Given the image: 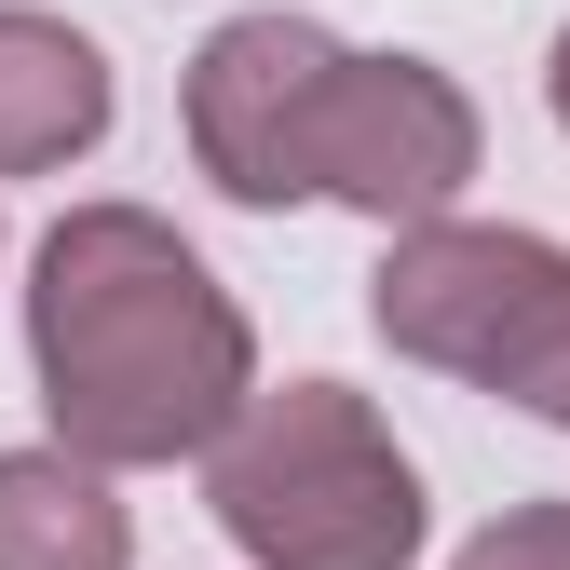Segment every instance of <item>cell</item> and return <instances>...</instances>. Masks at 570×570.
Returning a JSON list of instances; mask_svg holds the SVG:
<instances>
[{
	"label": "cell",
	"mask_w": 570,
	"mask_h": 570,
	"mask_svg": "<svg viewBox=\"0 0 570 570\" xmlns=\"http://www.w3.org/2000/svg\"><path fill=\"white\" fill-rule=\"evenodd\" d=\"M204 503L258 570H407L421 557V475L381 435V407L340 381L245 394V421L204 449Z\"/></svg>",
	"instance_id": "2"
},
{
	"label": "cell",
	"mask_w": 570,
	"mask_h": 570,
	"mask_svg": "<svg viewBox=\"0 0 570 570\" xmlns=\"http://www.w3.org/2000/svg\"><path fill=\"white\" fill-rule=\"evenodd\" d=\"M96 136H109V55L68 14L0 0V177H55Z\"/></svg>",
	"instance_id": "6"
},
{
	"label": "cell",
	"mask_w": 570,
	"mask_h": 570,
	"mask_svg": "<svg viewBox=\"0 0 570 570\" xmlns=\"http://www.w3.org/2000/svg\"><path fill=\"white\" fill-rule=\"evenodd\" d=\"M340 82V41L313 14H232L190 55V150L232 204H313V122Z\"/></svg>",
	"instance_id": "5"
},
{
	"label": "cell",
	"mask_w": 570,
	"mask_h": 570,
	"mask_svg": "<svg viewBox=\"0 0 570 570\" xmlns=\"http://www.w3.org/2000/svg\"><path fill=\"white\" fill-rule=\"evenodd\" d=\"M462 570H570V503H517L462 543Z\"/></svg>",
	"instance_id": "8"
},
{
	"label": "cell",
	"mask_w": 570,
	"mask_h": 570,
	"mask_svg": "<svg viewBox=\"0 0 570 570\" xmlns=\"http://www.w3.org/2000/svg\"><path fill=\"white\" fill-rule=\"evenodd\" d=\"M367 313H381L394 353H421V367L570 421V245H543V232H475V218L394 232Z\"/></svg>",
	"instance_id": "3"
},
{
	"label": "cell",
	"mask_w": 570,
	"mask_h": 570,
	"mask_svg": "<svg viewBox=\"0 0 570 570\" xmlns=\"http://www.w3.org/2000/svg\"><path fill=\"white\" fill-rule=\"evenodd\" d=\"M543 96H557V122H570V41H557V68H543Z\"/></svg>",
	"instance_id": "9"
},
{
	"label": "cell",
	"mask_w": 570,
	"mask_h": 570,
	"mask_svg": "<svg viewBox=\"0 0 570 570\" xmlns=\"http://www.w3.org/2000/svg\"><path fill=\"white\" fill-rule=\"evenodd\" d=\"M475 177V96L421 55H340L326 122H313V190L381 232H435Z\"/></svg>",
	"instance_id": "4"
},
{
	"label": "cell",
	"mask_w": 570,
	"mask_h": 570,
	"mask_svg": "<svg viewBox=\"0 0 570 570\" xmlns=\"http://www.w3.org/2000/svg\"><path fill=\"white\" fill-rule=\"evenodd\" d=\"M28 367L55 407V449L122 475V462L218 449L258 394V340L232 285L150 204H82L41 232V272H28Z\"/></svg>",
	"instance_id": "1"
},
{
	"label": "cell",
	"mask_w": 570,
	"mask_h": 570,
	"mask_svg": "<svg viewBox=\"0 0 570 570\" xmlns=\"http://www.w3.org/2000/svg\"><path fill=\"white\" fill-rule=\"evenodd\" d=\"M136 517L109 503L96 462L68 449H0V570H122Z\"/></svg>",
	"instance_id": "7"
}]
</instances>
